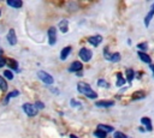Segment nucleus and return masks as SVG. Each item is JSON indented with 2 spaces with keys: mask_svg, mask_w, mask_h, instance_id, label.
Listing matches in <instances>:
<instances>
[{
  "mask_svg": "<svg viewBox=\"0 0 154 138\" xmlns=\"http://www.w3.org/2000/svg\"><path fill=\"white\" fill-rule=\"evenodd\" d=\"M77 90L81 92V94H83V95H85L88 98H96L97 97V94L94 91V90H91V88H90V85L89 84H87V83H78L77 84Z\"/></svg>",
  "mask_w": 154,
  "mask_h": 138,
  "instance_id": "obj_1",
  "label": "nucleus"
},
{
  "mask_svg": "<svg viewBox=\"0 0 154 138\" xmlns=\"http://www.w3.org/2000/svg\"><path fill=\"white\" fill-rule=\"evenodd\" d=\"M37 77H38V79H40L41 82H43L45 84H53V83H54L53 77H52L48 72H46V71H38V72H37Z\"/></svg>",
  "mask_w": 154,
  "mask_h": 138,
  "instance_id": "obj_2",
  "label": "nucleus"
},
{
  "mask_svg": "<svg viewBox=\"0 0 154 138\" xmlns=\"http://www.w3.org/2000/svg\"><path fill=\"white\" fill-rule=\"evenodd\" d=\"M78 55H79V58L82 59V61L88 62V61H90V59H91V56H93V53H91L90 49H88V48H85V47H82V48L79 49V52H78Z\"/></svg>",
  "mask_w": 154,
  "mask_h": 138,
  "instance_id": "obj_3",
  "label": "nucleus"
},
{
  "mask_svg": "<svg viewBox=\"0 0 154 138\" xmlns=\"http://www.w3.org/2000/svg\"><path fill=\"white\" fill-rule=\"evenodd\" d=\"M24 113L28 115V116H35L37 114V109L35 107V104H31V103H24L22 106Z\"/></svg>",
  "mask_w": 154,
  "mask_h": 138,
  "instance_id": "obj_4",
  "label": "nucleus"
},
{
  "mask_svg": "<svg viewBox=\"0 0 154 138\" xmlns=\"http://www.w3.org/2000/svg\"><path fill=\"white\" fill-rule=\"evenodd\" d=\"M48 43L49 46H54L57 43V29L54 26L48 29Z\"/></svg>",
  "mask_w": 154,
  "mask_h": 138,
  "instance_id": "obj_5",
  "label": "nucleus"
},
{
  "mask_svg": "<svg viewBox=\"0 0 154 138\" xmlns=\"http://www.w3.org/2000/svg\"><path fill=\"white\" fill-rule=\"evenodd\" d=\"M6 38H7V41H8V43H10L11 46H14V44L17 43V36H16V32H14L13 29H10V30H8Z\"/></svg>",
  "mask_w": 154,
  "mask_h": 138,
  "instance_id": "obj_6",
  "label": "nucleus"
},
{
  "mask_svg": "<svg viewBox=\"0 0 154 138\" xmlns=\"http://www.w3.org/2000/svg\"><path fill=\"white\" fill-rule=\"evenodd\" d=\"M96 107H102V108H108V107H112L114 106V101H111V100H101V101H97L95 103Z\"/></svg>",
  "mask_w": 154,
  "mask_h": 138,
  "instance_id": "obj_7",
  "label": "nucleus"
},
{
  "mask_svg": "<svg viewBox=\"0 0 154 138\" xmlns=\"http://www.w3.org/2000/svg\"><path fill=\"white\" fill-rule=\"evenodd\" d=\"M102 41V37L100 36V35H95V36H90L89 38H88V42L91 44V46H94V47H97L99 44H100V42Z\"/></svg>",
  "mask_w": 154,
  "mask_h": 138,
  "instance_id": "obj_8",
  "label": "nucleus"
},
{
  "mask_svg": "<svg viewBox=\"0 0 154 138\" xmlns=\"http://www.w3.org/2000/svg\"><path fill=\"white\" fill-rule=\"evenodd\" d=\"M153 16H154V2H153V5H152V7H150V11L147 13V16H146V18H144V25H146V26L149 25V23H150Z\"/></svg>",
  "mask_w": 154,
  "mask_h": 138,
  "instance_id": "obj_9",
  "label": "nucleus"
},
{
  "mask_svg": "<svg viewBox=\"0 0 154 138\" xmlns=\"http://www.w3.org/2000/svg\"><path fill=\"white\" fill-rule=\"evenodd\" d=\"M82 62H79V61H73L71 65H70V71L71 72H78V71H81L82 70Z\"/></svg>",
  "mask_w": 154,
  "mask_h": 138,
  "instance_id": "obj_10",
  "label": "nucleus"
},
{
  "mask_svg": "<svg viewBox=\"0 0 154 138\" xmlns=\"http://www.w3.org/2000/svg\"><path fill=\"white\" fill-rule=\"evenodd\" d=\"M59 29H60V31L63 34L69 31V22L66 19H63L61 22H59Z\"/></svg>",
  "mask_w": 154,
  "mask_h": 138,
  "instance_id": "obj_11",
  "label": "nucleus"
},
{
  "mask_svg": "<svg viewBox=\"0 0 154 138\" xmlns=\"http://www.w3.org/2000/svg\"><path fill=\"white\" fill-rule=\"evenodd\" d=\"M97 130L103 131V132H106V133H108V132H113V131H114V128H113L111 125H103V124L97 125Z\"/></svg>",
  "mask_w": 154,
  "mask_h": 138,
  "instance_id": "obj_12",
  "label": "nucleus"
},
{
  "mask_svg": "<svg viewBox=\"0 0 154 138\" xmlns=\"http://www.w3.org/2000/svg\"><path fill=\"white\" fill-rule=\"evenodd\" d=\"M70 53H71V47H70V46L63 48V50L60 52V59H61V60H65V59L69 56Z\"/></svg>",
  "mask_w": 154,
  "mask_h": 138,
  "instance_id": "obj_13",
  "label": "nucleus"
},
{
  "mask_svg": "<svg viewBox=\"0 0 154 138\" xmlns=\"http://www.w3.org/2000/svg\"><path fill=\"white\" fill-rule=\"evenodd\" d=\"M138 58H140V59H141L143 62H146V64H150V61H152L150 56H149L148 54L143 53V52H138Z\"/></svg>",
  "mask_w": 154,
  "mask_h": 138,
  "instance_id": "obj_14",
  "label": "nucleus"
},
{
  "mask_svg": "<svg viewBox=\"0 0 154 138\" xmlns=\"http://www.w3.org/2000/svg\"><path fill=\"white\" fill-rule=\"evenodd\" d=\"M141 124L144 125L148 131H152V128H153V127H152V120H150L149 118H142V119H141Z\"/></svg>",
  "mask_w": 154,
  "mask_h": 138,
  "instance_id": "obj_15",
  "label": "nucleus"
},
{
  "mask_svg": "<svg viewBox=\"0 0 154 138\" xmlns=\"http://www.w3.org/2000/svg\"><path fill=\"white\" fill-rule=\"evenodd\" d=\"M7 5H10L11 7H14V8H19V7H22V1H19V0H7Z\"/></svg>",
  "mask_w": 154,
  "mask_h": 138,
  "instance_id": "obj_16",
  "label": "nucleus"
},
{
  "mask_svg": "<svg viewBox=\"0 0 154 138\" xmlns=\"http://www.w3.org/2000/svg\"><path fill=\"white\" fill-rule=\"evenodd\" d=\"M6 64L11 68H14V70H17V67H18V62L16 60H13V59H6Z\"/></svg>",
  "mask_w": 154,
  "mask_h": 138,
  "instance_id": "obj_17",
  "label": "nucleus"
},
{
  "mask_svg": "<svg viewBox=\"0 0 154 138\" xmlns=\"http://www.w3.org/2000/svg\"><path fill=\"white\" fill-rule=\"evenodd\" d=\"M124 83H125V79L123 78L122 73H117V83H116V85L117 86H122V85H124Z\"/></svg>",
  "mask_w": 154,
  "mask_h": 138,
  "instance_id": "obj_18",
  "label": "nucleus"
},
{
  "mask_svg": "<svg viewBox=\"0 0 154 138\" xmlns=\"http://www.w3.org/2000/svg\"><path fill=\"white\" fill-rule=\"evenodd\" d=\"M126 77H128V82L131 83V80H132L134 77H135V72H134V70H131V68L126 70Z\"/></svg>",
  "mask_w": 154,
  "mask_h": 138,
  "instance_id": "obj_19",
  "label": "nucleus"
},
{
  "mask_svg": "<svg viewBox=\"0 0 154 138\" xmlns=\"http://www.w3.org/2000/svg\"><path fill=\"white\" fill-rule=\"evenodd\" d=\"M19 95V91L18 90H13V91H11L7 96H6V100H5V103H7L8 102V100L10 98H12V97H16V96H18Z\"/></svg>",
  "mask_w": 154,
  "mask_h": 138,
  "instance_id": "obj_20",
  "label": "nucleus"
},
{
  "mask_svg": "<svg viewBox=\"0 0 154 138\" xmlns=\"http://www.w3.org/2000/svg\"><path fill=\"white\" fill-rule=\"evenodd\" d=\"M94 136H95L96 138H106V137H107V133H106V132H103V131L96 130V131L94 132Z\"/></svg>",
  "mask_w": 154,
  "mask_h": 138,
  "instance_id": "obj_21",
  "label": "nucleus"
},
{
  "mask_svg": "<svg viewBox=\"0 0 154 138\" xmlns=\"http://www.w3.org/2000/svg\"><path fill=\"white\" fill-rule=\"evenodd\" d=\"M0 89H1L2 91H5V90L7 89V83H6L5 78L1 77V76H0Z\"/></svg>",
  "mask_w": 154,
  "mask_h": 138,
  "instance_id": "obj_22",
  "label": "nucleus"
},
{
  "mask_svg": "<svg viewBox=\"0 0 154 138\" xmlns=\"http://www.w3.org/2000/svg\"><path fill=\"white\" fill-rule=\"evenodd\" d=\"M120 60V54L119 53H113L111 56V61L112 62H118Z\"/></svg>",
  "mask_w": 154,
  "mask_h": 138,
  "instance_id": "obj_23",
  "label": "nucleus"
},
{
  "mask_svg": "<svg viewBox=\"0 0 154 138\" xmlns=\"http://www.w3.org/2000/svg\"><path fill=\"white\" fill-rule=\"evenodd\" d=\"M144 97V92L143 91H137L132 95V100H137V98H143Z\"/></svg>",
  "mask_w": 154,
  "mask_h": 138,
  "instance_id": "obj_24",
  "label": "nucleus"
},
{
  "mask_svg": "<svg viewBox=\"0 0 154 138\" xmlns=\"http://www.w3.org/2000/svg\"><path fill=\"white\" fill-rule=\"evenodd\" d=\"M4 77H5L6 79H10V80H11V79L13 78V73H12L10 70H5V71H4Z\"/></svg>",
  "mask_w": 154,
  "mask_h": 138,
  "instance_id": "obj_25",
  "label": "nucleus"
},
{
  "mask_svg": "<svg viewBox=\"0 0 154 138\" xmlns=\"http://www.w3.org/2000/svg\"><path fill=\"white\" fill-rule=\"evenodd\" d=\"M97 85H99L100 88H101V86H102V88H108V86H109L108 83H107L105 79H99V80H97Z\"/></svg>",
  "mask_w": 154,
  "mask_h": 138,
  "instance_id": "obj_26",
  "label": "nucleus"
},
{
  "mask_svg": "<svg viewBox=\"0 0 154 138\" xmlns=\"http://www.w3.org/2000/svg\"><path fill=\"white\" fill-rule=\"evenodd\" d=\"M137 48H138V52H140V50H147V49H148V44H147L146 42L138 43V44H137Z\"/></svg>",
  "mask_w": 154,
  "mask_h": 138,
  "instance_id": "obj_27",
  "label": "nucleus"
},
{
  "mask_svg": "<svg viewBox=\"0 0 154 138\" xmlns=\"http://www.w3.org/2000/svg\"><path fill=\"white\" fill-rule=\"evenodd\" d=\"M114 138H128L123 132H114Z\"/></svg>",
  "mask_w": 154,
  "mask_h": 138,
  "instance_id": "obj_28",
  "label": "nucleus"
},
{
  "mask_svg": "<svg viewBox=\"0 0 154 138\" xmlns=\"http://www.w3.org/2000/svg\"><path fill=\"white\" fill-rule=\"evenodd\" d=\"M103 54H105V58H106L107 60H111V56H112V54H108V47H106V48H105V50H103Z\"/></svg>",
  "mask_w": 154,
  "mask_h": 138,
  "instance_id": "obj_29",
  "label": "nucleus"
},
{
  "mask_svg": "<svg viewBox=\"0 0 154 138\" xmlns=\"http://www.w3.org/2000/svg\"><path fill=\"white\" fill-rule=\"evenodd\" d=\"M35 107H36V109H42V108L45 107V104H43L41 101H36V102H35Z\"/></svg>",
  "mask_w": 154,
  "mask_h": 138,
  "instance_id": "obj_30",
  "label": "nucleus"
},
{
  "mask_svg": "<svg viewBox=\"0 0 154 138\" xmlns=\"http://www.w3.org/2000/svg\"><path fill=\"white\" fill-rule=\"evenodd\" d=\"M5 64H6V59L1 55V56H0V68H1V67H4V66H5Z\"/></svg>",
  "mask_w": 154,
  "mask_h": 138,
  "instance_id": "obj_31",
  "label": "nucleus"
},
{
  "mask_svg": "<svg viewBox=\"0 0 154 138\" xmlns=\"http://www.w3.org/2000/svg\"><path fill=\"white\" fill-rule=\"evenodd\" d=\"M71 104H73L75 107H78V106H81V103H79V102H77L76 100H71Z\"/></svg>",
  "mask_w": 154,
  "mask_h": 138,
  "instance_id": "obj_32",
  "label": "nucleus"
},
{
  "mask_svg": "<svg viewBox=\"0 0 154 138\" xmlns=\"http://www.w3.org/2000/svg\"><path fill=\"white\" fill-rule=\"evenodd\" d=\"M149 67H150V70L153 71V74H154V64H149Z\"/></svg>",
  "mask_w": 154,
  "mask_h": 138,
  "instance_id": "obj_33",
  "label": "nucleus"
},
{
  "mask_svg": "<svg viewBox=\"0 0 154 138\" xmlns=\"http://www.w3.org/2000/svg\"><path fill=\"white\" fill-rule=\"evenodd\" d=\"M70 138H77L75 134H70Z\"/></svg>",
  "mask_w": 154,
  "mask_h": 138,
  "instance_id": "obj_34",
  "label": "nucleus"
},
{
  "mask_svg": "<svg viewBox=\"0 0 154 138\" xmlns=\"http://www.w3.org/2000/svg\"><path fill=\"white\" fill-rule=\"evenodd\" d=\"M0 16H1V12H0Z\"/></svg>",
  "mask_w": 154,
  "mask_h": 138,
  "instance_id": "obj_35",
  "label": "nucleus"
}]
</instances>
